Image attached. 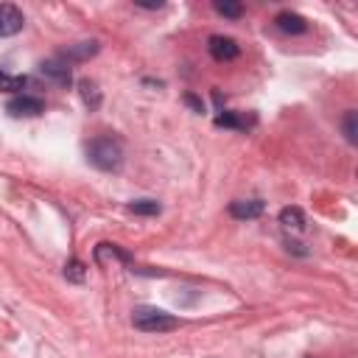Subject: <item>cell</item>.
Here are the masks:
<instances>
[{
    "instance_id": "obj_7",
    "label": "cell",
    "mask_w": 358,
    "mask_h": 358,
    "mask_svg": "<svg viewBox=\"0 0 358 358\" xmlns=\"http://www.w3.org/2000/svg\"><path fill=\"white\" fill-rule=\"evenodd\" d=\"M263 210H266V204L260 199H238V201L229 204V215L232 218H241V221L257 218V215H263Z\"/></svg>"
},
{
    "instance_id": "obj_13",
    "label": "cell",
    "mask_w": 358,
    "mask_h": 358,
    "mask_svg": "<svg viewBox=\"0 0 358 358\" xmlns=\"http://www.w3.org/2000/svg\"><path fill=\"white\" fill-rule=\"evenodd\" d=\"M159 210H162V204L157 199H137L129 204V213H134V215H157Z\"/></svg>"
},
{
    "instance_id": "obj_2",
    "label": "cell",
    "mask_w": 358,
    "mask_h": 358,
    "mask_svg": "<svg viewBox=\"0 0 358 358\" xmlns=\"http://www.w3.org/2000/svg\"><path fill=\"white\" fill-rule=\"evenodd\" d=\"M131 324H134L137 330H143V333H168V330H176V327H179V319L171 316V313H165L162 308H148V305H143V308H134Z\"/></svg>"
},
{
    "instance_id": "obj_9",
    "label": "cell",
    "mask_w": 358,
    "mask_h": 358,
    "mask_svg": "<svg viewBox=\"0 0 358 358\" xmlns=\"http://www.w3.org/2000/svg\"><path fill=\"white\" fill-rule=\"evenodd\" d=\"M101 50V45L95 42V39H87V42H76V45H67L64 50H62V59L64 62H84V59H90V56H95Z\"/></svg>"
},
{
    "instance_id": "obj_1",
    "label": "cell",
    "mask_w": 358,
    "mask_h": 358,
    "mask_svg": "<svg viewBox=\"0 0 358 358\" xmlns=\"http://www.w3.org/2000/svg\"><path fill=\"white\" fill-rule=\"evenodd\" d=\"M87 159L98 171H120L123 165V148L112 137H95L87 143Z\"/></svg>"
},
{
    "instance_id": "obj_15",
    "label": "cell",
    "mask_w": 358,
    "mask_h": 358,
    "mask_svg": "<svg viewBox=\"0 0 358 358\" xmlns=\"http://www.w3.org/2000/svg\"><path fill=\"white\" fill-rule=\"evenodd\" d=\"M25 84H28V78H22V76H8V73L0 70V92H17V90H22Z\"/></svg>"
},
{
    "instance_id": "obj_6",
    "label": "cell",
    "mask_w": 358,
    "mask_h": 358,
    "mask_svg": "<svg viewBox=\"0 0 358 358\" xmlns=\"http://www.w3.org/2000/svg\"><path fill=\"white\" fill-rule=\"evenodd\" d=\"M25 25L22 11L14 3H0V36H14Z\"/></svg>"
},
{
    "instance_id": "obj_19",
    "label": "cell",
    "mask_w": 358,
    "mask_h": 358,
    "mask_svg": "<svg viewBox=\"0 0 358 358\" xmlns=\"http://www.w3.org/2000/svg\"><path fill=\"white\" fill-rule=\"evenodd\" d=\"M185 101H187V106H193L196 112H201V109H204V106H201V101H199L196 95H185Z\"/></svg>"
},
{
    "instance_id": "obj_5",
    "label": "cell",
    "mask_w": 358,
    "mask_h": 358,
    "mask_svg": "<svg viewBox=\"0 0 358 358\" xmlns=\"http://www.w3.org/2000/svg\"><path fill=\"white\" fill-rule=\"evenodd\" d=\"M39 73H42L45 78H50L53 84H59V87H70V84H73V73H70V64H67L62 56L45 59V62L39 64Z\"/></svg>"
},
{
    "instance_id": "obj_14",
    "label": "cell",
    "mask_w": 358,
    "mask_h": 358,
    "mask_svg": "<svg viewBox=\"0 0 358 358\" xmlns=\"http://www.w3.org/2000/svg\"><path fill=\"white\" fill-rule=\"evenodd\" d=\"M358 112L355 109H347L344 112V120H341V129H344V137L347 143H358Z\"/></svg>"
},
{
    "instance_id": "obj_8",
    "label": "cell",
    "mask_w": 358,
    "mask_h": 358,
    "mask_svg": "<svg viewBox=\"0 0 358 358\" xmlns=\"http://www.w3.org/2000/svg\"><path fill=\"white\" fill-rule=\"evenodd\" d=\"M274 25H277L282 34H291V36H299V34L308 31V20L299 17V14H294V11H280V14L274 17Z\"/></svg>"
},
{
    "instance_id": "obj_10",
    "label": "cell",
    "mask_w": 358,
    "mask_h": 358,
    "mask_svg": "<svg viewBox=\"0 0 358 358\" xmlns=\"http://www.w3.org/2000/svg\"><path fill=\"white\" fill-rule=\"evenodd\" d=\"M78 92H81V101H84L90 109H98V106H101V90H98V81H92V78H81V81H78Z\"/></svg>"
},
{
    "instance_id": "obj_12",
    "label": "cell",
    "mask_w": 358,
    "mask_h": 358,
    "mask_svg": "<svg viewBox=\"0 0 358 358\" xmlns=\"http://www.w3.org/2000/svg\"><path fill=\"white\" fill-rule=\"evenodd\" d=\"M106 257L120 260V263H129V260H131L120 246H115V243H98V246H95V260H98V263H106Z\"/></svg>"
},
{
    "instance_id": "obj_18",
    "label": "cell",
    "mask_w": 358,
    "mask_h": 358,
    "mask_svg": "<svg viewBox=\"0 0 358 358\" xmlns=\"http://www.w3.org/2000/svg\"><path fill=\"white\" fill-rule=\"evenodd\" d=\"M215 126H229V129H241V126H246V120L235 117L232 112H224V115H218V117H215Z\"/></svg>"
},
{
    "instance_id": "obj_20",
    "label": "cell",
    "mask_w": 358,
    "mask_h": 358,
    "mask_svg": "<svg viewBox=\"0 0 358 358\" xmlns=\"http://www.w3.org/2000/svg\"><path fill=\"white\" fill-rule=\"evenodd\" d=\"M137 6H140V8H162L159 0H157V3H137Z\"/></svg>"
},
{
    "instance_id": "obj_3",
    "label": "cell",
    "mask_w": 358,
    "mask_h": 358,
    "mask_svg": "<svg viewBox=\"0 0 358 358\" xmlns=\"http://www.w3.org/2000/svg\"><path fill=\"white\" fill-rule=\"evenodd\" d=\"M6 112L11 117H36L45 112V101L36 98V95H17L6 103Z\"/></svg>"
},
{
    "instance_id": "obj_17",
    "label": "cell",
    "mask_w": 358,
    "mask_h": 358,
    "mask_svg": "<svg viewBox=\"0 0 358 358\" xmlns=\"http://www.w3.org/2000/svg\"><path fill=\"white\" fill-rule=\"evenodd\" d=\"M213 6H215V11H218V14H224V17H241V14H243V6H241V3H229V0H215Z\"/></svg>"
},
{
    "instance_id": "obj_16",
    "label": "cell",
    "mask_w": 358,
    "mask_h": 358,
    "mask_svg": "<svg viewBox=\"0 0 358 358\" xmlns=\"http://www.w3.org/2000/svg\"><path fill=\"white\" fill-rule=\"evenodd\" d=\"M64 277H67L70 282H84V277H87L84 263H81V260H67V263H64Z\"/></svg>"
},
{
    "instance_id": "obj_4",
    "label": "cell",
    "mask_w": 358,
    "mask_h": 358,
    "mask_svg": "<svg viewBox=\"0 0 358 358\" xmlns=\"http://www.w3.org/2000/svg\"><path fill=\"white\" fill-rule=\"evenodd\" d=\"M207 50H210V56H213L215 62H232V59H238V53H241V45H238L232 36H224V34H213V36L207 39Z\"/></svg>"
},
{
    "instance_id": "obj_11",
    "label": "cell",
    "mask_w": 358,
    "mask_h": 358,
    "mask_svg": "<svg viewBox=\"0 0 358 358\" xmlns=\"http://www.w3.org/2000/svg\"><path fill=\"white\" fill-rule=\"evenodd\" d=\"M280 224L285 229H305V213L299 207H282L280 210Z\"/></svg>"
}]
</instances>
